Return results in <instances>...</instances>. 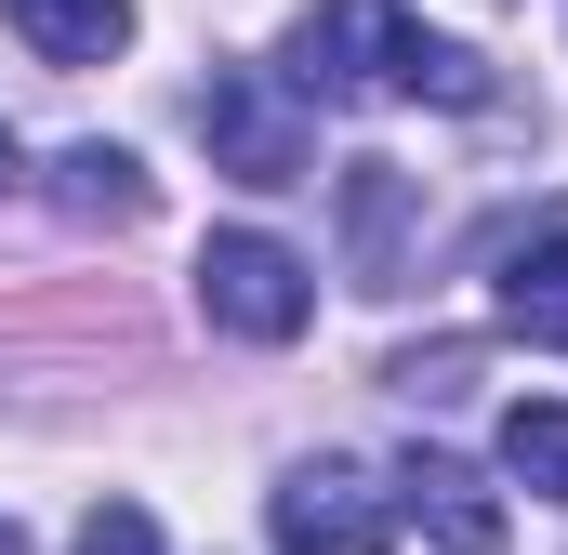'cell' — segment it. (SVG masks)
I'll return each mask as SVG.
<instances>
[{"label":"cell","instance_id":"cell-1","mask_svg":"<svg viewBox=\"0 0 568 555\" xmlns=\"http://www.w3.org/2000/svg\"><path fill=\"white\" fill-rule=\"evenodd\" d=\"M304 107H489V67L463 53V40H436L410 0H317L304 27H291V67H278Z\"/></svg>","mask_w":568,"mask_h":555},{"label":"cell","instance_id":"cell-2","mask_svg":"<svg viewBox=\"0 0 568 555\" xmlns=\"http://www.w3.org/2000/svg\"><path fill=\"white\" fill-rule=\"evenodd\" d=\"M199 145H212V172H239V185H317V133H304V93H291L278 67H212Z\"/></svg>","mask_w":568,"mask_h":555},{"label":"cell","instance_id":"cell-3","mask_svg":"<svg viewBox=\"0 0 568 555\" xmlns=\"http://www.w3.org/2000/svg\"><path fill=\"white\" fill-rule=\"evenodd\" d=\"M199 317L239 331V344H291L317 317V265L265 225H225V239H199Z\"/></svg>","mask_w":568,"mask_h":555},{"label":"cell","instance_id":"cell-4","mask_svg":"<svg viewBox=\"0 0 568 555\" xmlns=\"http://www.w3.org/2000/svg\"><path fill=\"white\" fill-rule=\"evenodd\" d=\"M265 529H278V555H384L397 543V503L357 463H291L278 503H265Z\"/></svg>","mask_w":568,"mask_h":555},{"label":"cell","instance_id":"cell-5","mask_svg":"<svg viewBox=\"0 0 568 555\" xmlns=\"http://www.w3.org/2000/svg\"><path fill=\"white\" fill-rule=\"evenodd\" d=\"M397 516H424L449 555H503V503H489V476L449 463V450H424V463L397 476Z\"/></svg>","mask_w":568,"mask_h":555},{"label":"cell","instance_id":"cell-6","mask_svg":"<svg viewBox=\"0 0 568 555\" xmlns=\"http://www.w3.org/2000/svg\"><path fill=\"white\" fill-rule=\"evenodd\" d=\"M0 27L40 53V67H106L133 40V0H0Z\"/></svg>","mask_w":568,"mask_h":555},{"label":"cell","instance_id":"cell-7","mask_svg":"<svg viewBox=\"0 0 568 555\" xmlns=\"http://www.w3.org/2000/svg\"><path fill=\"white\" fill-rule=\"evenodd\" d=\"M53 199H67L80 225H145V212H159V185L133 172V145H67V159H53Z\"/></svg>","mask_w":568,"mask_h":555},{"label":"cell","instance_id":"cell-8","mask_svg":"<svg viewBox=\"0 0 568 555\" xmlns=\"http://www.w3.org/2000/svg\"><path fill=\"white\" fill-rule=\"evenodd\" d=\"M503 331H529V344L568 357V225H542V239L503 265Z\"/></svg>","mask_w":568,"mask_h":555},{"label":"cell","instance_id":"cell-9","mask_svg":"<svg viewBox=\"0 0 568 555\" xmlns=\"http://www.w3.org/2000/svg\"><path fill=\"white\" fill-rule=\"evenodd\" d=\"M503 476L542 490V503H568V397H516L503 411Z\"/></svg>","mask_w":568,"mask_h":555},{"label":"cell","instance_id":"cell-10","mask_svg":"<svg viewBox=\"0 0 568 555\" xmlns=\"http://www.w3.org/2000/svg\"><path fill=\"white\" fill-rule=\"evenodd\" d=\"M80 555H159V529H145L133 503H93L80 516Z\"/></svg>","mask_w":568,"mask_h":555},{"label":"cell","instance_id":"cell-11","mask_svg":"<svg viewBox=\"0 0 568 555\" xmlns=\"http://www.w3.org/2000/svg\"><path fill=\"white\" fill-rule=\"evenodd\" d=\"M0 555H27V529H13V516H0Z\"/></svg>","mask_w":568,"mask_h":555},{"label":"cell","instance_id":"cell-12","mask_svg":"<svg viewBox=\"0 0 568 555\" xmlns=\"http://www.w3.org/2000/svg\"><path fill=\"white\" fill-rule=\"evenodd\" d=\"M0 185H13V133H0Z\"/></svg>","mask_w":568,"mask_h":555}]
</instances>
